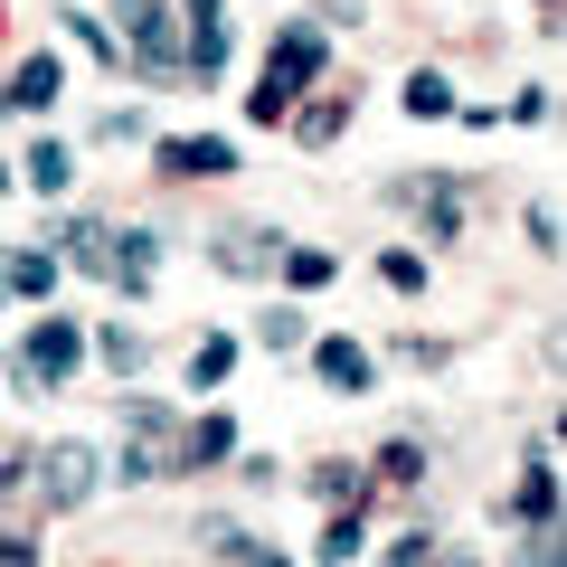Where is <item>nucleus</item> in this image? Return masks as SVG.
Here are the masks:
<instances>
[{"instance_id": "72a5a7b5", "label": "nucleus", "mask_w": 567, "mask_h": 567, "mask_svg": "<svg viewBox=\"0 0 567 567\" xmlns=\"http://www.w3.org/2000/svg\"><path fill=\"white\" fill-rule=\"evenodd\" d=\"M0 189H10V162H0Z\"/></svg>"}, {"instance_id": "412c9836", "label": "nucleus", "mask_w": 567, "mask_h": 567, "mask_svg": "<svg viewBox=\"0 0 567 567\" xmlns=\"http://www.w3.org/2000/svg\"><path fill=\"white\" fill-rule=\"evenodd\" d=\"M58 29H66V39H76V48H85L95 66H123V39H114V29L95 20V10H58Z\"/></svg>"}, {"instance_id": "f257e3e1", "label": "nucleus", "mask_w": 567, "mask_h": 567, "mask_svg": "<svg viewBox=\"0 0 567 567\" xmlns=\"http://www.w3.org/2000/svg\"><path fill=\"white\" fill-rule=\"evenodd\" d=\"M322 58H331V20H284L275 29V48H265V76H256V95H246V123H265V133H284V114L322 85Z\"/></svg>"}, {"instance_id": "cd10ccee", "label": "nucleus", "mask_w": 567, "mask_h": 567, "mask_svg": "<svg viewBox=\"0 0 567 567\" xmlns=\"http://www.w3.org/2000/svg\"><path fill=\"white\" fill-rule=\"evenodd\" d=\"M398 360H406V369H445V341H425V331H406V341H398Z\"/></svg>"}, {"instance_id": "f8f14e48", "label": "nucleus", "mask_w": 567, "mask_h": 567, "mask_svg": "<svg viewBox=\"0 0 567 567\" xmlns=\"http://www.w3.org/2000/svg\"><path fill=\"white\" fill-rule=\"evenodd\" d=\"M275 256H284L275 227H227V237H208V265L218 275H275Z\"/></svg>"}, {"instance_id": "1a4fd4ad", "label": "nucleus", "mask_w": 567, "mask_h": 567, "mask_svg": "<svg viewBox=\"0 0 567 567\" xmlns=\"http://www.w3.org/2000/svg\"><path fill=\"white\" fill-rule=\"evenodd\" d=\"M502 520H520V529H548V520H558V445H548V435H539V454H529L520 492L502 502Z\"/></svg>"}, {"instance_id": "7c9ffc66", "label": "nucleus", "mask_w": 567, "mask_h": 567, "mask_svg": "<svg viewBox=\"0 0 567 567\" xmlns=\"http://www.w3.org/2000/svg\"><path fill=\"white\" fill-rule=\"evenodd\" d=\"M529 10H539V39H548V29H558V0H529Z\"/></svg>"}, {"instance_id": "dca6fc26", "label": "nucleus", "mask_w": 567, "mask_h": 567, "mask_svg": "<svg viewBox=\"0 0 567 567\" xmlns=\"http://www.w3.org/2000/svg\"><path fill=\"white\" fill-rule=\"evenodd\" d=\"M85 350H95V360H104V369H114V379H123V388H133V379H142V360H152V341H142V331H123V322H104V331H95V341H85Z\"/></svg>"}, {"instance_id": "423d86ee", "label": "nucleus", "mask_w": 567, "mask_h": 567, "mask_svg": "<svg viewBox=\"0 0 567 567\" xmlns=\"http://www.w3.org/2000/svg\"><path fill=\"white\" fill-rule=\"evenodd\" d=\"M388 199L416 208L425 246H454V237H464V181H388Z\"/></svg>"}, {"instance_id": "a211bd4d", "label": "nucleus", "mask_w": 567, "mask_h": 567, "mask_svg": "<svg viewBox=\"0 0 567 567\" xmlns=\"http://www.w3.org/2000/svg\"><path fill=\"white\" fill-rule=\"evenodd\" d=\"M398 104H406V114H416V123H445V114H454V76H445V66H416Z\"/></svg>"}, {"instance_id": "393cba45", "label": "nucleus", "mask_w": 567, "mask_h": 567, "mask_svg": "<svg viewBox=\"0 0 567 567\" xmlns=\"http://www.w3.org/2000/svg\"><path fill=\"white\" fill-rule=\"evenodd\" d=\"M360 548H369V520H360V511H331V529H322V558H331V567H360Z\"/></svg>"}, {"instance_id": "9b49d317", "label": "nucleus", "mask_w": 567, "mask_h": 567, "mask_svg": "<svg viewBox=\"0 0 567 567\" xmlns=\"http://www.w3.org/2000/svg\"><path fill=\"white\" fill-rule=\"evenodd\" d=\"M218 464H237V425L208 406V416H189V425H181V445H171V473H218Z\"/></svg>"}, {"instance_id": "f704fd0d", "label": "nucleus", "mask_w": 567, "mask_h": 567, "mask_svg": "<svg viewBox=\"0 0 567 567\" xmlns=\"http://www.w3.org/2000/svg\"><path fill=\"white\" fill-rule=\"evenodd\" d=\"M0 256H10V237H0Z\"/></svg>"}, {"instance_id": "6e6552de", "label": "nucleus", "mask_w": 567, "mask_h": 567, "mask_svg": "<svg viewBox=\"0 0 567 567\" xmlns=\"http://www.w3.org/2000/svg\"><path fill=\"white\" fill-rule=\"evenodd\" d=\"M58 95H66V58L58 48H39V58H20L10 76H0V114H48Z\"/></svg>"}, {"instance_id": "c756f323", "label": "nucleus", "mask_w": 567, "mask_h": 567, "mask_svg": "<svg viewBox=\"0 0 567 567\" xmlns=\"http://www.w3.org/2000/svg\"><path fill=\"white\" fill-rule=\"evenodd\" d=\"M529 567H567V548H558V529H529Z\"/></svg>"}, {"instance_id": "2eb2a0df", "label": "nucleus", "mask_w": 567, "mask_h": 567, "mask_svg": "<svg viewBox=\"0 0 567 567\" xmlns=\"http://www.w3.org/2000/svg\"><path fill=\"white\" fill-rule=\"evenodd\" d=\"M58 246H66V265H76V275L114 284V227H104V218H66V227H58Z\"/></svg>"}, {"instance_id": "c85d7f7f", "label": "nucleus", "mask_w": 567, "mask_h": 567, "mask_svg": "<svg viewBox=\"0 0 567 567\" xmlns=\"http://www.w3.org/2000/svg\"><path fill=\"white\" fill-rule=\"evenodd\" d=\"M425 558H435V539H425V529H406V539H398V548H388V558H379V567H425Z\"/></svg>"}, {"instance_id": "4be33fe9", "label": "nucleus", "mask_w": 567, "mask_h": 567, "mask_svg": "<svg viewBox=\"0 0 567 567\" xmlns=\"http://www.w3.org/2000/svg\"><path fill=\"white\" fill-rule=\"evenodd\" d=\"M369 473H379V483H398V492H416V483H425V445H416V435H388Z\"/></svg>"}, {"instance_id": "f3484780", "label": "nucleus", "mask_w": 567, "mask_h": 567, "mask_svg": "<svg viewBox=\"0 0 567 567\" xmlns=\"http://www.w3.org/2000/svg\"><path fill=\"white\" fill-rule=\"evenodd\" d=\"M275 275L293 284V293H322V284L341 275V256H331V246H284V256H275Z\"/></svg>"}, {"instance_id": "5701e85b", "label": "nucleus", "mask_w": 567, "mask_h": 567, "mask_svg": "<svg viewBox=\"0 0 567 567\" xmlns=\"http://www.w3.org/2000/svg\"><path fill=\"white\" fill-rule=\"evenodd\" d=\"M379 284H388V293H425V284H435V265H425L416 246H388V256H379Z\"/></svg>"}, {"instance_id": "0eeeda50", "label": "nucleus", "mask_w": 567, "mask_h": 567, "mask_svg": "<svg viewBox=\"0 0 567 567\" xmlns=\"http://www.w3.org/2000/svg\"><path fill=\"white\" fill-rule=\"evenodd\" d=\"M312 379H322L331 398H369V388H379V350L350 341V331H322V341H312Z\"/></svg>"}, {"instance_id": "473e14b6", "label": "nucleus", "mask_w": 567, "mask_h": 567, "mask_svg": "<svg viewBox=\"0 0 567 567\" xmlns=\"http://www.w3.org/2000/svg\"><path fill=\"white\" fill-rule=\"evenodd\" d=\"M10 483H20V464H0V502H10Z\"/></svg>"}, {"instance_id": "ddd939ff", "label": "nucleus", "mask_w": 567, "mask_h": 567, "mask_svg": "<svg viewBox=\"0 0 567 567\" xmlns=\"http://www.w3.org/2000/svg\"><path fill=\"white\" fill-rule=\"evenodd\" d=\"M0 293H10V303H48V293H58V256H48V246H10V256H0Z\"/></svg>"}, {"instance_id": "2f4dec72", "label": "nucleus", "mask_w": 567, "mask_h": 567, "mask_svg": "<svg viewBox=\"0 0 567 567\" xmlns=\"http://www.w3.org/2000/svg\"><path fill=\"white\" fill-rule=\"evenodd\" d=\"M425 567H464V548H435V558H425Z\"/></svg>"}, {"instance_id": "a878e982", "label": "nucleus", "mask_w": 567, "mask_h": 567, "mask_svg": "<svg viewBox=\"0 0 567 567\" xmlns=\"http://www.w3.org/2000/svg\"><path fill=\"white\" fill-rule=\"evenodd\" d=\"M95 142H152V123H142V104H114V114L95 123Z\"/></svg>"}, {"instance_id": "c9c22d12", "label": "nucleus", "mask_w": 567, "mask_h": 567, "mask_svg": "<svg viewBox=\"0 0 567 567\" xmlns=\"http://www.w3.org/2000/svg\"><path fill=\"white\" fill-rule=\"evenodd\" d=\"M0 303H10V293H0Z\"/></svg>"}, {"instance_id": "b1692460", "label": "nucleus", "mask_w": 567, "mask_h": 567, "mask_svg": "<svg viewBox=\"0 0 567 567\" xmlns=\"http://www.w3.org/2000/svg\"><path fill=\"white\" fill-rule=\"evenodd\" d=\"M303 341H312V322H303L293 303H275V312L256 322V350H275V360H284V350H303Z\"/></svg>"}, {"instance_id": "7ed1b4c3", "label": "nucleus", "mask_w": 567, "mask_h": 567, "mask_svg": "<svg viewBox=\"0 0 567 567\" xmlns=\"http://www.w3.org/2000/svg\"><path fill=\"white\" fill-rule=\"evenodd\" d=\"M114 39H123V66H142L152 85H181V0H123L114 10Z\"/></svg>"}, {"instance_id": "aec40b11", "label": "nucleus", "mask_w": 567, "mask_h": 567, "mask_svg": "<svg viewBox=\"0 0 567 567\" xmlns=\"http://www.w3.org/2000/svg\"><path fill=\"white\" fill-rule=\"evenodd\" d=\"M312 502L322 511H369V473L360 464H322L312 473Z\"/></svg>"}, {"instance_id": "6ab92c4d", "label": "nucleus", "mask_w": 567, "mask_h": 567, "mask_svg": "<svg viewBox=\"0 0 567 567\" xmlns=\"http://www.w3.org/2000/svg\"><path fill=\"white\" fill-rule=\"evenodd\" d=\"M227 369H237V341H227V331H208V341H199V350L181 360V379H189V388L208 398V388H227Z\"/></svg>"}, {"instance_id": "4468645a", "label": "nucleus", "mask_w": 567, "mask_h": 567, "mask_svg": "<svg viewBox=\"0 0 567 567\" xmlns=\"http://www.w3.org/2000/svg\"><path fill=\"white\" fill-rule=\"evenodd\" d=\"M10 181H29V189H39V199H48V208H58L66 189H76V152H66V142L48 133V142H29V162L10 171Z\"/></svg>"}, {"instance_id": "9d476101", "label": "nucleus", "mask_w": 567, "mask_h": 567, "mask_svg": "<svg viewBox=\"0 0 567 567\" xmlns=\"http://www.w3.org/2000/svg\"><path fill=\"white\" fill-rule=\"evenodd\" d=\"M350 104H360V95H350V85H312V95L293 104V114H284V123H293V142H303V152H331V142L350 133Z\"/></svg>"}, {"instance_id": "bb28decb", "label": "nucleus", "mask_w": 567, "mask_h": 567, "mask_svg": "<svg viewBox=\"0 0 567 567\" xmlns=\"http://www.w3.org/2000/svg\"><path fill=\"white\" fill-rule=\"evenodd\" d=\"M520 227H529V256H558V208H548V199H539V208H529V218H520Z\"/></svg>"}, {"instance_id": "20e7f679", "label": "nucleus", "mask_w": 567, "mask_h": 567, "mask_svg": "<svg viewBox=\"0 0 567 567\" xmlns=\"http://www.w3.org/2000/svg\"><path fill=\"white\" fill-rule=\"evenodd\" d=\"M95 483H104V464H95V445H76V435H58V445L39 454V502L48 511H85Z\"/></svg>"}, {"instance_id": "f03ea898", "label": "nucleus", "mask_w": 567, "mask_h": 567, "mask_svg": "<svg viewBox=\"0 0 567 567\" xmlns=\"http://www.w3.org/2000/svg\"><path fill=\"white\" fill-rule=\"evenodd\" d=\"M85 369V322H66V312H48V322L20 331V360H10V388L20 398H58L66 379Z\"/></svg>"}, {"instance_id": "39448f33", "label": "nucleus", "mask_w": 567, "mask_h": 567, "mask_svg": "<svg viewBox=\"0 0 567 567\" xmlns=\"http://www.w3.org/2000/svg\"><path fill=\"white\" fill-rule=\"evenodd\" d=\"M152 171L162 181H227L237 171V142L227 133H162L152 142Z\"/></svg>"}]
</instances>
